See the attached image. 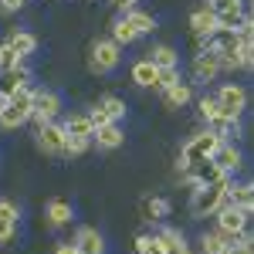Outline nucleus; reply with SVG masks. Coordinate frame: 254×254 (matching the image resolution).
Masks as SVG:
<instances>
[{"label": "nucleus", "instance_id": "nucleus-12", "mask_svg": "<svg viewBox=\"0 0 254 254\" xmlns=\"http://www.w3.org/2000/svg\"><path fill=\"white\" fill-rule=\"evenodd\" d=\"M20 227V210L14 200H0V244H10Z\"/></svg>", "mask_w": 254, "mask_h": 254}, {"label": "nucleus", "instance_id": "nucleus-29", "mask_svg": "<svg viewBox=\"0 0 254 254\" xmlns=\"http://www.w3.org/2000/svg\"><path fill=\"white\" fill-rule=\"evenodd\" d=\"M136 38H139V34L132 31V24H129L126 17H119L116 24H112V41H116L119 48H126V44H132Z\"/></svg>", "mask_w": 254, "mask_h": 254}, {"label": "nucleus", "instance_id": "nucleus-36", "mask_svg": "<svg viewBox=\"0 0 254 254\" xmlns=\"http://www.w3.org/2000/svg\"><path fill=\"white\" fill-rule=\"evenodd\" d=\"M149 244H153V234H136V251H139V254L146 251Z\"/></svg>", "mask_w": 254, "mask_h": 254}, {"label": "nucleus", "instance_id": "nucleus-10", "mask_svg": "<svg viewBox=\"0 0 254 254\" xmlns=\"http://www.w3.org/2000/svg\"><path fill=\"white\" fill-rule=\"evenodd\" d=\"M122 116H126V102L116 98V95H105L95 109L88 112V119L95 122V129H98V126H105V122H119Z\"/></svg>", "mask_w": 254, "mask_h": 254}, {"label": "nucleus", "instance_id": "nucleus-30", "mask_svg": "<svg viewBox=\"0 0 254 254\" xmlns=\"http://www.w3.org/2000/svg\"><path fill=\"white\" fill-rule=\"evenodd\" d=\"M10 44H14V51H17L20 58H27V55H34L38 38H34V34H27V31H17V34H10Z\"/></svg>", "mask_w": 254, "mask_h": 254}, {"label": "nucleus", "instance_id": "nucleus-24", "mask_svg": "<svg viewBox=\"0 0 254 254\" xmlns=\"http://www.w3.org/2000/svg\"><path fill=\"white\" fill-rule=\"evenodd\" d=\"M163 98H166L170 109H183V105L193 98V88H190V81H176V85H170V88L163 92Z\"/></svg>", "mask_w": 254, "mask_h": 254}, {"label": "nucleus", "instance_id": "nucleus-18", "mask_svg": "<svg viewBox=\"0 0 254 254\" xmlns=\"http://www.w3.org/2000/svg\"><path fill=\"white\" fill-rule=\"evenodd\" d=\"M159 241V248H163V254H193L190 251V244H187V237L180 234L176 227H163L159 234H153Z\"/></svg>", "mask_w": 254, "mask_h": 254}, {"label": "nucleus", "instance_id": "nucleus-39", "mask_svg": "<svg viewBox=\"0 0 254 254\" xmlns=\"http://www.w3.org/2000/svg\"><path fill=\"white\" fill-rule=\"evenodd\" d=\"M112 3H116L119 10H122V14H126V10H132V7H136L139 0H112Z\"/></svg>", "mask_w": 254, "mask_h": 254}, {"label": "nucleus", "instance_id": "nucleus-11", "mask_svg": "<svg viewBox=\"0 0 254 254\" xmlns=\"http://www.w3.org/2000/svg\"><path fill=\"white\" fill-rule=\"evenodd\" d=\"M241 149H237L234 142H227V139H220V142H217V149H214V156H210V163H214L217 170H220V173H234V170H241Z\"/></svg>", "mask_w": 254, "mask_h": 254}, {"label": "nucleus", "instance_id": "nucleus-8", "mask_svg": "<svg viewBox=\"0 0 254 254\" xmlns=\"http://www.w3.org/2000/svg\"><path fill=\"white\" fill-rule=\"evenodd\" d=\"M58 112H61L58 92H48V88L31 92V119H38V126H41V122H55Z\"/></svg>", "mask_w": 254, "mask_h": 254}, {"label": "nucleus", "instance_id": "nucleus-34", "mask_svg": "<svg viewBox=\"0 0 254 254\" xmlns=\"http://www.w3.org/2000/svg\"><path fill=\"white\" fill-rule=\"evenodd\" d=\"M196 109H200V116L207 119V122H217V119H220V112H217V102L214 98H200V102H196Z\"/></svg>", "mask_w": 254, "mask_h": 254}, {"label": "nucleus", "instance_id": "nucleus-17", "mask_svg": "<svg viewBox=\"0 0 254 254\" xmlns=\"http://www.w3.org/2000/svg\"><path fill=\"white\" fill-rule=\"evenodd\" d=\"M92 142H95L98 149H119L126 142V132L119 129V122H105V126H98L95 132H92Z\"/></svg>", "mask_w": 254, "mask_h": 254}, {"label": "nucleus", "instance_id": "nucleus-32", "mask_svg": "<svg viewBox=\"0 0 254 254\" xmlns=\"http://www.w3.org/2000/svg\"><path fill=\"white\" fill-rule=\"evenodd\" d=\"M227 254H254L251 231H244L241 237H234V241H231V248H227Z\"/></svg>", "mask_w": 254, "mask_h": 254}, {"label": "nucleus", "instance_id": "nucleus-26", "mask_svg": "<svg viewBox=\"0 0 254 254\" xmlns=\"http://www.w3.org/2000/svg\"><path fill=\"white\" fill-rule=\"evenodd\" d=\"M122 17L132 24V31H136L139 38H142V34H153V31H156V20H153V14H146V10H136V7H132V10H126Z\"/></svg>", "mask_w": 254, "mask_h": 254}, {"label": "nucleus", "instance_id": "nucleus-27", "mask_svg": "<svg viewBox=\"0 0 254 254\" xmlns=\"http://www.w3.org/2000/svg\"><path fill=\"white\" fill-rule=\"evenodd\" d=\"M142 214H146V220H163V217L170 214V200H163V196H146V200H142Z\"/></svg>", "mask_w": 254, "mask_h": 254}, {"label": "nucleus", "instance_id": "nucleus-20", "mask_svg": "<svg viewBox=\"0 0 254 254\" xmlns=\"http://www.w3.org/2000/svg\"><path fill=\"white\" fill-rule=\"evenodd\" d=\"M231 207H241V210H251L254 207V193H251V183H227V200Z\"/></svg>", "mask_w": 254, "mask_h": 254}, {"label": "nucleus", "instance_id": "nucleus-9", "mask_svg": "<svg viewBox=\"0 0 254 254\" xmlns=\"http://www.w3.org/2000/svg\"><path fill=\"white\" fill-rule=\"evenodd\" d=\"M38 149L51 153V156L64 153V129H61L58 122H41L38 126Z\"/></svg>", "mask_w": 254, "mask_h": 254}, {"label": "nucleus", "instance_id": "nucleus-31", "mask_svg": "<svg viewBox=\"0 0 254 254\" xmlns=\"http://www.w3.org/2000/svg\"><path fill=\"white\" fill-rule=\"evenodd\" d=\"M17 64H24V58H20L17 51H14V44H10V41H3V44H0V71H7V68H17Z\"/></svg>", "mask_w": 254, "mask_h": 254}, {"label": "nucleus", "instance_id": "nucleus-38", "mask_svg": "<svg viewBox=\"0 0 254 254\" xmlns=\"http://www.w3.org/2000/svg\"><path fill=\"white\" fill-rule=\"evenodd\" d=\"M24 3H27V0H0V7H3V10H20Z\"/></svg>", "mask_w": 254, "mask_h": 254}, {"label": "nucleus", "instance_id": "nucleus-7", "mask_svg": "<svg viewBox=\"0 0 254 254\" xmlns=\"http://www.w3.org/2000/svg\"><path fill=\"white\" fill-rule=\"evenodd\" d=\"M220 119H241V112L248 109V88L244 85H224L214 95Z\"/></svg>", "mask_w": 254, "mask_h": 254}, {"label": "nucleus", "instance_id": "nucleus-35", "mask_svg": "<svg viewBox=\"0 0 254 254\" xmlns=\"http://www.w3.org/2000/svg\"><path fill=\"white\" fill-rule=\"evenodd\" d=\"M176 81H180V71H176V68H159L156 88H163V92H166V88H170V85H176Z\"/></svg>", "mask_w": 254, "mask_h": 254}, {"label": "nucleus", "instance_id": "nucleus-37", "mask_svg": "<svg viewBox=\"0 0 254 254\" xmlns=\"http://www.w3.org/2000/svg\"><path fill=\"white\" fill-rule=\"evenodd\" d=\"M55 254H78V251H75V244H71V241H61L58 248H55Z\"/></svg>", "mask_w": 254, "mask_h": 254}, {"label": "nucleus", "instance_id": "nucleus-6", "mask_svg": "<svg viewBox=\"0 0 254 254\" xmlns=\"http://www.w3.org/2000/svg\"><path fill=\"white\" fill-rule=\"evenodd\" d=\"M214 217H217V231H220V234H227L231 241H234V237H241L244 231H251V210H241V207L224 203Z\"/></svg>", "mask_w": 254, "mask_h": 254}, {"label": "nucleus", "instance_id": "nucleus-5", "mask_svg": "<svg viewBox=\"0 0 254 254\" xmlns=\"http://www.w3.org/2000/svg\"><path fill=\"white\" fill-rule=\"evenodd\" d=\"M119 61H122V48H119L112 38H102L92 44V55H88V68L95 71V75H109V71H116Z\"/></svg>", "mask_w": 254, "mask_h": 254}, {"label": "nucleus", "instance_id": "nucleus-13", "mask_svg": "<svg viewBox=\"0 0 254 254\" xmlns=\"http://www.w3.org/2000/svg\"><path fill=\"white\" fill-rule=\"evenodd\" d=\"M224 176L227 173H220L210 159H203V163H196V166H190V170H183L180 180L190 183V187H203V183H214V180H224Z\"/></svg>", "mask_w": 254, "mask_h": 254}, {"label": "nucleus", "instance_id": "nucleus-1", "mask_svg": "<svg viewBox=\"0 0 254 254\" xmlns=\"http://www.w3.org/2000/svg\"><path fill=\"white\" fill-rule=\"evenodd\" d=\"M200 51H214L220 58V68L234 71L237 55H241V31H234V27H214L210 34L200 38Z\"/></svg>", "mask_w": 254, "mask_h": 254}, {"label": "nucleus", "instance_id": "nucleus-33", "mask_svg": "<svg viewBox=\"0 0 254 254\" xmlns=\"http://www.w3.org/2000/svg\"><path fill=\"white\" fill-rule=\"evenodd\" d=\"M88 146H92V139H71V136H64V156H81Z\"/></svg>", "mask_w": 254, "mask_h": 254}, {"label": "nucleus", "instance_id": "nucleus-14", "mask_svg": "<svg viewBox=\"0 0 254 254\" xmlns=\"http://www.w3.org/2000/svg\"><path fill=\"white\" fill-rule=\"evenodd\" d=\"M27 81H31V71H27L24 64H17V68H7V71H0V98L24 92V88H27Z\"/></svg>", "mask_w": 254, "mask_h": 254}, {"label": "nucleus", "instance_id": "nucleus-4", "mask_svg": "<svg viewBox=\"0 0 254 254\" xmlns=\"http://www.w3.org/2000/svg\"><path fill=\"white\" fill-rule=\"evenodd\" d=\"M31 119V88L0 98V129H17Z\"/></svg>", "mask_w": 254, "mask_h": 254}, {"label": "nucleus", "instance_id": "nucleus-2", "mask_svg": "<svg viewBox=\"0 0 254 254\" xmlns=\"http://www.w3.org/2000/svg\"><path fill=\"white\" fill-rule=\"evenodd\" d=\"M227 183L231 176L224 180H214V183H203V187H193V196H190V214L193 217H214L224 200H227Z\"/></svg>", "mask_w": 254, "mask_h": 254}, {"label": "nucleus", "instance_id": "nucleus-16", "mask_svg": "<svg viewBox=\"0 0 254 254\" xmlns=\"http://www.w3.org/2000/svg\"><path fill=\"white\" fill-rule=\"evenodd\" d=\"M75 251L78 254H105V237L98 234L95 227H78V234H75Z\"/></svg>", "mask_w": 254, "mask_h": 254}, {"label": "nucleus", "instance_id": "nucleus-23", "mask_svg": "<svg viewBox=\"0 0 254 254\" xmlns=\"http://www.w3.org/2000/svg\"><path fill=\"white\" fill-rule=\"evenodd\" d=\"M214 27H217V17H214V10H210V7H200V10H193V14H190V31H193L196 38L210 34Z\"/></svg>", "mask_w": 254, "mask_h": 254}, {"label": "nucleus", "instance_id": "nucleus-40", "mask_svg": "<svg viewBox=\"0 0 254 254\" xmlns=\"http://www.w3.org/2000/svg\"><path fill=\"white\" fill-rule=\"evenodd\" d=\"M142 254H163V248H159V241H156V237H153V244H149V248H146Z\"/></svg>", "mask_w": 254, "mask_h": 254}, {"label": "nucleus", "instance_id": "nucleus-15", "mask_svg": "<svg viewBox=\"0 0 254 254\" xmlns=\"http://www.w3.org/2000/svg\"><path fill=\"white\" fill-rule=\"evenodd\" d=\"M224 68H220V58L214 51H200L193 58V81H214Z\"/></svg>", "mask_w": 254, "mask_h": 254}, {"label": "nucleus", "instance_id": "nucleus-3", "mask_svg": "<svg viewBox=\"0 0 254 254\" xmlns=\"http://www.w3.org/2000/svg\"><path fill=\"white\" fill-rule=\"evenodd\" d=\"M217 142H220V136H217L214 129H203V132L190 136L187 142H183V149H180L176 173H183V170H190V166H196V163L210 159V156H214V149H217Z\"/></svg>", "mask_w": 254, "mask_h": 254}, {"label": "nucleus", "instance_id": "nucleus-22", "mask_svg": "<svg viewBox=\"0 0 254 254\" xmlns=\"http://www.w3.org/2000/svg\"><path fill=\"white\" fill-rule=\"evenodd\" d=\"M227 248H231V237L220 234V231L200 234V254H227Z\"/></svg>", "mask_w": 254, "mask_h": 254}, {"label": "nucleus", "instance_id": "nucleus-19", "mask_svg": "<svg viewBox=\"0 0 254 254\" xmlns=\"http://www.w3.org/2000/svg\"><path fill=\"white\" fill-rule=\"evenodd\" d=\"M61 129H64V136L71 139H92V132H95V122L88 119V112H81V116H71L61 122Z\"/></svg>", "mask_w": 254, "mask_h": 254}, {"label": "nucleus", "instance_id": "nucleus-21", "mask_svg": "<svg viewBox=\"0 0 254 254\" xmlns=\"http://www.w3.org/2000/svg\"><path fill=\"white\" fill-rule=\"evenodd\" d=\"M156 78H159V68L149 58H142L139 64H132V81H136L139 88H156Z\"/></svg>", "mask_w": 254, "mask_h": 254}, {"label": "nucleus", "instance_id": "nucleus-28", "mask_svg": "<svg viewBox=\"0 0 254 254\" xmlns=\"http://www.w3.org/2000/svg\"><path fill=\"white\" fill-rule=\"evenodd\" d=\"M149 61L156 64V68H176V61H180V55H176L170 44H156L153 51H149Z\"/></svg>", "mask_w": 254, "mask_h": 254}, {"label": "nucleus", "instance_id": "nucleus-25", "mask_svg": "<svg viewBox=\"0 0 254 254\" xmlns=\"http://www.w3.org/2000/svg\"><path fill=\"white\" fill-rule=\"evenodd\" d=\"M44 217H48L51 227H64L75 214H71V203H64V200H51V203L44 207Z\"/></svg>", "mask_w": 254, "mask_h": 254}]
</instances>
